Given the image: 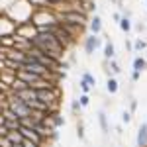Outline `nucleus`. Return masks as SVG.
Instances as JSON below:
<instances>
[{"mask_svg":"<svg viewBox=\"0 0 147 147\" xmlns=\"http://www.w3.org/2000/svg\"><path fill=\"white\" fill-rule=\"evenodd\" d=\"M100 47V37L98 35H88V37H84V53L86 55H92L96 49Z\"/></svg>","mask_w":147,"mask_h":147,"instance_id":"nucleus-1","label":"nucleus"},{"mask_svg":"<svg viewBox=\"0 0 147 147\" xmlns=\"http://www.w3.org/2000/svg\"><path fill=\"white\" fill-rule=\"evenodd\" d=\"M88 32H90L92 35H100L102 34V18L98 16V14H94V16L88 18Z\"/></svg>","mask_w":147,"mask_h":147,"instance_id":"nucleus-2","label":"nucleus"},{"mask_svg":"<svg viewBox=\"0 0 147 147\" xmlns=\"http://www.w3.org/2000/svg\"><path fill=\"white\" fill-rule=\"evenodd\" d=\"M136 145H137V147H147V122L139 124V127H137Z\"/></svg>","mask_w":147,"mask_h":147,"instance_id":"nucleus-3","label":"nucleus"},{"mask_svg":"<svg viewBox=\"0 0 147 147\" xmlns=\"http://www.w3.org/2000/svg\"><path fill=\"white\" fill-rule=\"evenodd\" d=\"M118 90H120L118 79H116V77H108V79H106V92L114 96V94H118Z\"/></svg>","mask_w":147,"mask_h":147,"instance_id":"nucleus-4","label":"nucleus"},{"mask_svg":"<svg viewBox=\"0 0 147 147\" xmlns=\"http://www.w3.org/2000/svg\"><path fill=\"white\" fill-rule=\"evenodd\" d=\"M110 59H116V47L110 39L104 41V61H110Z\"/></svg>","mask_w":147,"mask_h":147,"instance_id":"nucleus-5","label":"nucleus"},{"mask_svg":"<svg viewBox=\"0 0 147 147\" xmlns=\"http://www.w3.org/2000/svg\"><path fill=\"white\" fill-rule=\"evenodd\" d=\"M131 67H134V71H139V73H143V71H147V59L141 55H137L136 59H134V63H131Z\"/></svg>","mask_w":147,"mask_h":147,"instance_id":"nucleus-6","label":"nucleus"},{"mask_svg":"<svg viewBox=\"0 0 147 147\" xmlns=\"http://www.w3.org/2000/svg\"><path fill=\"white\" fill-rule=\"evenodd\" d=\"M6 139L10 141L12 145H20V143L24 141V137H22V134H20V129H12V131H8Z\"/></svg>","mask_w":147,"mask_h":147,"instance_id":"nucleus-7","label":"nucleus"},{"mask_svg":"<svg viewBox=\"0 0 147 147\" xmlns=\"http://www.w3.org/2000/svg\"><path fill=\"white\" fill-rule=\"evenodd\" d=\"M118 26H120V30L124 32L125 35L131 34V30H134V24H131V18H125V16H122V20L118 22Z\"/></svg>","mask_w":147,"mask_h":147,"instance_id":"nucleus-8","label":"nucleus"},{"mask_svg":"<svg viewBox=\"0 0 147 147\" xmlns=\"http://www.w3.org/2000/svg\"><path fill=\"white\" fill-rule=\"evenodd\" d=\"M98 122H100L102 134H104V136H108L110 127H108V116H106V112H104V110H102V112H98Z\"/></svg>","mask_w":147,"mask_h":147,"instance_id":"nucleus-9","label":"nucleus"},{"mask_svg":"<svg viewBox=\"0 0 147 147\" xmlns=\"http://www.w3.org/2000/svg\"><path fill=\"white\" fill-rule=\"evenodd\" d=\"M80 79H84V80H86V82H88V84L92 86V88H96V77H94L92 73H88V71H84Z\"/></svg>","mask_w":147,"mask_h":147,"instance_id":"nucleus-10","label":"nucleus"},{"mask_svg":"<svg viewBox=\"0 0 147 147\" xmlns=\"http://www.w3.org/2000/svg\"><path fill=\"white\" fill-rule=\"evenodd\" d=\"M145 49H147V41H145V39H141V37H137L136 43H134V51L139 53V51H145Z\"/></svg>","mask_w":147,"mask_h":147,"instance_id":"nucleus-11","label":"nucleus"},{"mask_svg":"<svg viewBox=\"0 0 147 147\" xmlns=\"http://www.w3.org/2000/svg\"><path fill=\"white\" fill-rule=\"evenodd\" d=\"M79 86H80V90H82V94H90V92L94 90V88H92V86H90V84H88L84 79L79 80Z\"/></svg>","mask_w":147,"mask_h":147,"instance_id":"nucleus-12","label":"nucleus"},{"mask_svg":"<svg viewBox=\"0 0 147 147\" xmlns=\"http://www.w3.org/2000/svg\"><path fill=\"white\" fill-rule=\"evenodd\" d=\"M79 102L82 108H86V106H90V94H80L79 96Z\"/></svg>","mask_w":147,"mask_h":147,"instance_id":"nucleus-13","label":"nucleus"},{"mask_svg":"<svg viewBox=\"0 0 147 147\" xmlns=\"http://www.w3.org/2000/svg\"><path fill=\"white\" fill-rule=\"evenodd\" d=\"M129 122H131V112H129V110H124V112H122V124H129Z\"/></svg>","mask_w":147,"mask_h":147,"instance_id":"nucleus-14","label":"nucleus"},{"mask_svg":"<svg viewBox=\"0 0 147 147\" xmlns=\"http://www.w3.org/2000/svg\"><path fill=\"white\" fill-rule=\"evenodd\" d=\"M71 108H73V112H75V114H79L80 110H82V106H80L79 98H77V100H73V102H71Z\"/></svg>","mask_w":147,"mask_h":147,"instance_id":"nucleus-15","label":"nucleus"},{"mask_svg":"<svg viewBox=\"0 0 147 147\" xmlns=\"http://www.w3.org/2000/svg\"><path fill=\"white\" fill-rule=\"evenodd\" d=\"M77 136H79V139H84V125L80 124H77Z\"/></svg>","mask_w":147,"mask_h":147,"instance_id":"nucleus-16","label":"nucleus"},{"mask_svg":"<svg viewBox=\"0 0 147 147\" xmlns=\"http://www.w3.org/2000/svg\"><path fill=\"white\" fill-rule=\"evenodd\" d=\"M139 79H141V73H139V71H134V69H131V82H137Z\"/></svg>","mask_w":147,"mask_h":147,"instance_id":"nucleus-17","label":"nucleus"},{"mask_svg":"<svg viewBox=\"0 0 147 147\" xmlns=\"http://www.w3.org/2000/svg\"><path fill=\"white\" fill-rule=\"evenodd\" d=\"M8 131H10V129H8L4 124L0 125V137H6V136H8Z\"/></svg>","mask_w":147,"mask_h":147,"instance_id":"nucleus-18","label":"nucleus"},{"mask_svg":"<svg viewBox=\"0 0 147 147\" xmlns=\"http://www.w3.org/2000/svg\"><path fill=\"white\" fill-rule=\"evenodd\" d=\"M0 147H12V143L6 139V137H0Z\"/></svg>","mask_w":147,"mask_h":147,"instance_id":"nucleus-19","label":"nucleus"},{"mask_svg":"<svg viewBox=\"0 0 147 147\" xmlns=\"http://www.w3.org/2000/svg\"><path fill=\"white\" fill-rule=\"evenodd\" d=\"M136 108H137V100H134V98H131V102H129V112L134 114V112H136Z\"/></svg>","mask_w":147,"mask_h":147,"instance_id":"nucleus-20","label":"nucleus"},{"mask_svg":"<svg viewBox=\"0 0 147 147\" xmlns=\"http://www.w3.org/2000/svg\"><path fill=\"white\" fill-rule=\"evenodd\" d=\"M112 20H114L116 24H118L120 20H122V14H120V12H114V14H112Z\"/></svg>","mask_w":147,"mask_h":147,"instance_id":"nucleus-21","label":"nucleus"},{"mask_svg":"<svg viewBox=\"0 0 147 147\" xmlns=\"http://www.w3.org/2000/svg\"><path fill=\"white\" fill-rule=\"evenodd\" d=\"M134 28H136L137 32H143V30H145V28H143V24H136V26H134Z\"/></svg>","mask_w":147,"mask_h":147,"instance_id":"nucleus-22","label":"nucleus"},{"mask_svg":"<svg viewBox=\"0 0 147 147\" xmlns=\"http://www.w3.org/2000/svg\"><path fill=\"white\" fill-rule=\"evenodd\" d=\"M125 47H127V51H134V45H131L129 41H125Z\"/></svg>","mask_w":147,"mask_h":147,"instance_id":"nucleus-23","label":"nucleus"},{"mask_svg":"<svg viewBox=\"0 0 147 147\" xmlns=\"http://www.w3.org/2000/svg\"><path fill=\"white\" fill-rule=\"evenodd\" d=\"M12 147H24V145H22V143H20V145H12Z\"/></svg>","mask_w":147,"mask_h":147,"instance_id":"nucleus-24","label":"nucleus"},{"mask_svg":"<svg viewBox=\"0 0 147 147\" xmlns=\"http://www.w3.org/2000/svg\"><path fill=\"white\" fill-rule=\"evenodd\" d=\"M145 2H147V0H145Z\"/></svg>","mask_w":147,"mask_h":147,"instance_id":"nucleus-25","label":"nucleus"},{"mask_svg":"<svg viewBox=\"0 0 147 147\" xmlns=\"http://www.w3.org/2000/svg\"><path fill=\"white\" fill-rule=\"evenodd\" d=\"M145 59H147V57H145Z\"/></svg>","mask_w":147,"mask_h":147,"instance_id":"nucleus-26","label":"nucleus"}]
</instances>
